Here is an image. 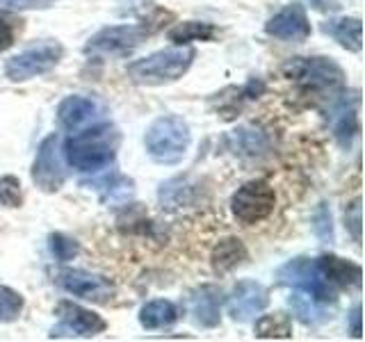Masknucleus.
<instances>
[{
    "instance_id": "1",
    "label": "nucleus",
    "mask_w": 365,
    "mask_h": 342,
    "mask_svg": "<svg viewBox=\"0 0 365 342\" xmlns=\"http://www.w3.org/2000/svg\"><path fill=\"white\" fill-rule=\"evenodd\" d=\"M121 144V133L112 123H96L91 128L71 135L64 142L62 153L66 162L85 174H96L114 162Z\"/></svg>"
},
{
    "instance_id": "2",
    "label": "nucleus",
    "mask_w": 365,
    "mask_h": 342,
    "mask_svg": "<svg viewBox=\"0 0 365 342\" xmlns=\"http://www.w3.org/2000/svg\"><path fill=\"white\" fill-rule=\"evenodd\" d=\"M194 57H197V51L192 46H176V48H165L146 55L142 60H135L128 64L125 73L135 85L163 87L185 76L194 64Z\"/></svg>"
},
{
    "instance_id": "3",
    "label": "nucleus",
    "mask_w": 365,
    "mask_h": 342,
    "mask_svg": "<svg viewBox=\"0 0 365 342\" xmlns=\"http://www.w3.org/2000/svg\"><path fill=\"white\" fill-rule=\"evenodd\" d=\"M283 73L311 96H336L345 89V71L331 57H292Z\"/></svg>"
},
{
    "instance_id": "4",
    "label": "nucleus",
    "mask_w": 365,
    "mask_h": 342,
    "mask_svg": "<svg viewBox=\"0 0 365 342\" xmlns=\"http://www.w3.org/2000/svg\"><path fill=\"white\" fill-rule=\"evenodd\" d=\"M192 142V133L187 121L178 114L158 117L146 128L144 146L158 165H178L185 157Z\"/></svg>"
},
{
    "instance_id": "5",
    "label": "nucleus",
    "mask_w": 365,
    "mask_h": 342,
    "mask_svg": "<svg viewBox=\"0 0 365 342\" xmlns=\"http://www.w3.org/2000/svg\"><path fill=\"white\" fill-rule=\"evenodd\" d=\"M277 279L281 285H288V288L308 294L317 304H334L338 296L336 288L322 276V271L317 269V262L313 258L299 256L288 260L277 269Z\"/></svg>"
},
{
    "instance_id": "6",
    "label": "nucleus",
    "mask_w": 365,
    "mask_h": 342,
    "mask_svg": "<svg viewBox=\"0 0 365 342\" xmlns=\"http://www.w3.org/2000/svg\"><path fill=\"white\" fill-rule=\"evenodd\" d=\"M277 205V192L267 180H249L240 185L231 197V212L245 226L265 222Z\"/></svg>"
},
{
    "instance_id": "7",
    "label": "nucleus",
    "mask_w": 365,
    "mask_h": 342,
    "mask_svg": "<svg viewBox=\"0 0 365 342\" xmlns=\"http://www.w3.org/2000/svg\"><path fill=\"white\" fill-rule=\"evenodd\" d=\"M62 55H64L62 43L41 41L37 46H30V48H26L14 57H9L5 62V76L11 83H26V80L53 71V68L60 64Z\"/></svg>"
},
{
    "instance_id": "8",
    "label": "nucleus",
    "mask_w": 365,
    "mask_h": 342,
    "mask_svg": "<svg viewBox=\"0 0 365 342\" xmlns=\"http://www.w3.org/2000/svg\"><path fill=\"white\" fill-rule=\"evenodd\" d=\"M32 182L41 192L53 194L60 192L66 182V167H64V153H62V142L57 135H48L39 144L37 155L32 162Z\"/></svg>"
},
{
    "instance_id": "9",
    "label": "nucleus",
    "mask_w": 365,
    "mask_h": 342,
    "mask_svg": "<svg viewBox=\"0 0 365 342\" xmlns=\"http://www.w3.org/2000/svg\"><path fill=\"white\" fill-rule=\"evenodd\" d=\"M151 30L144 26H108L85 43L87 55H125L142 46Z\"/></svg>"
},
{
    "instance_id": "10",
    "label": "nucleus",
    "mask_w": 365,
    "mask_h": 342,
    "mask_svg": "<svg viewBox=\"0 0 365 342\" xmlns=\"http://www.w3.org/2000/svg\"><path fill=\"white\" fill-rule=\"evenodd\" d=\"M57 317H60V324L51 331V338H91L108 328V322L98 313L73 301L57 304Z\"/></svg>"
},
{
    "instance_id": "11",
    "label": "nucleus",
    "mask_w": 365,
    "mask_h": 342,
    "mask_svg": "<svg viewBox=\"0 0 365 342\" xmlns=\"http://www.w3.org/2000/svg\"><path fill=\"white\" fill-rule=\"evenodd\" d=\"M57 285L68 294L94 304H108L114 296V285L110 279L85 269H62L57 274Z\"/></svg>"
},
{
    "instance_id": "12",
    "label": "nucleus",
    "mask_w": 365,
    "mask_h": 342,
    "mask_svg": "<svg viewBox=\"0 0 365 342\" xmlns=\"http://www.w3.org/2000/svg\"><path fill=\"white\" fill-rule=\"evenodd\" d=\"M265 32L274 39L288 41V43H304L311 37V21L306 16V9L299 3H292L277 11L265 23Z\"/></svg>"
},
{
    "instance_id": "13",
    "label": "nucleus",
    "mask_w": 365,
    "mask_h": 342,
    "mask_svg": "<svg viewBox=\"0 0 365 342\" xmlns=\"http://www.w3.org/2000/svg\"><path fill=\"white\" fill-rule=\"evenodd\" d=\"M269 296L265 285H260L258 281H237L233 288L231 296H228V315L235 322H249V319L258 317L267 308Z\"/></svg>"
},
{
    "instance_id": "14",
    "label": "nucleus",
    "mask_w": 365,
    "mask_h": 342,
    "mask_svg": "<svg viewBox=\"0 0 365 342\" xmlns=\"http://www.w3.org/2000/svg\"><path fill=\"white\" fill-rule=\"evenodd\" d=\"M101 114V108L94 98L89 96H80V94H73V96H66L60 108H57V119L64 125L66 130L71 133H78L83 130L85 125L94 123Z\"/></svg>"
},
{
    "instance_id": "15",
    "label": "nucleus",
    "mask_w": 365,
    "mask_h": 342,
    "mask_svg": "<svg viewBox=\"0 0 365 342\" xmlns=\"http://www.w3.org/2000/svg\"><path fill=\"white\" fill-rule=\"evenodd\" d=\"M228 151H233L240 157L256 160L269 153V135L267 130L258 128V125H240L237 130H233L226 137Z\"/></svg>"
},
{
    "instance_id": "16",
    "label": "nucleus",
    "mask_w": 365,
    "mask_h": 342,
    "mask_svg": "<svg viewBox=\"0 0 365 342\" xmlns=\"http://www.w3.org/2000/svg\"><path fill=\"white\" fill-rule=\"evenodd\" d=\"M331 125H334V135L342 146H349L351 140L359 133V94L354 91L351 96H342L334 110H331Z\"/></svg>"
},
{
    "instance_id": "17",
    "label": "nucleus",
    "mask_w": 365,
    "mask_h": 342,
    "mask_svg": "<svg viewBox=\"0 0 365 342\" xmlns=\"http://www.w3.org/2000/svg\"><path fill=\"white\" fill-rule=\"evenodd\" d=\"M317 269L322 271V276L334 285V288H359L363 271L356 262H349L345 258H338L334 254H324L317 260Z\"/></svg>"
},
{
    "instance_id": "18",
    "label": "nucleus",
    "mask_w": 365,
    "mask_h": 342,
    "mask_svg": "<svg viewBox=\"0 0 365 342\" xmlns=\"http://www.w3.org/2000/svg\"><path fill=\"white\" fill-rule=\"evenodd\" d=\"M192 315H194V322L203 328H215L220 324L222 313H220V306H222V292L215 288V285H201L192 292Z\"/></svg>"
},
{
    "instance_id": "19",
    "label": "nucleus",
    "mask_w": 365,
    "mask_h": 342,
    "mask_svg": "<svg viewBox=\"0 0 365 342\" xmlns=\"http://www.w3.org/2000/svg\"><path fill=\"white\" fill-rule=\"evenodd\" d=\"M363 26L361 19L354 16H338V19H329L322 23V32L329 34L331 39H336L345 51L359 53L363 48Z\"/></svg>"
},
{
    "instance_id": "20",
    "label": "nucleus",
    "mask_w": 365,
    "mask_h": 342,
    "mask_svg": "<svg viewBox=\"0 0 365 342\" xmlns=\"http://www.w3.org/2000/svg\"><path fill=\"white\" fill-rule=\"evenodd\" d=\"M197 194H199L197 182H192L187 176H178V178H171V180L160 185L158 199H160V205H163V208L178 210V208H182V205L194 203Z\"/></svg>"
},
{
    "instance_id": "21",
    "label": "nucleus",
    "mask_w": 365,
    "mask_h": 342,
    "mask_svg": "<svg viewBox=\"0 0 365 342\" xmlns=\"http://www.w3.org/2000/svg\"><path fill=\"white\" fill-rule=\"evenodd\" d=\"M247 260V249L242 244V239L237 237H224L215 244L212 254H210V265L212 271L224 276V274L233 271L237 265H242Z\"/></svg>"
},
{
    "instance_id": "22",
    "label": "nucleus",
    "mask_w": 365,
    "mask_h": 342,
    "mask_svg": "<svg viewBox=\"0 0 365 342\" xmlns=\"http://www.w3.org/2000/svg\"><path fill=\"white\" fill-rule=\"evenodd\" d=\"M231 91L235 96H228V91H222V94H217V100H220V105H217V112L222 114L224 119H233L235 114L242 110V105L247 100H254L258 98L262 91H265V83H262L260 78H251L247 85H242L240 89L231 87Z\"/></svg>"
},
{
    "instance_id": "23",
    "label": "nucleus",
    "mask_w": 365,
    "mask_h": 342,
    "mask_svg": "<svg viewBox=\"0 0 365 342\" xmlns=\"http://www.w3.org/2000/svg\"><path fill=\"white\" fill-rule=\"evenodd\" d=\"M178 322V306L169 299H153L142 306L140 311V324L146 331H160L169 328Z\"/></svg>"
},
{
    "instance_id": "24",
    "label": "nucleus",
    "mask_w": 365,
    "mask_h": 342,
    "mask_svg": "<svg viewBox=\"0 0 365 342\" xmlns=\"http://www.w3.org/2000/svg\"><path fill=\"white\" fill-rule=\"evenodd\" d=\"M85 187H94L103 201H110V203H125L135 192V182L128 176H121V174H110V176H103L96 180H89L85 182Z\"/></svg>"
},
{
    "instance_id": "25",
    "label": "nucleus",
    "mask_w": 365,
    "mask_h": 342,
    "mask_svg": "<svg viewBox=\"0 0 365 342\" xmlns=\"http://www.w3.org/2000/svg\"><path fill=\"white\" fill-rule=\"evenodd\" d=\"M220 37V28L208 21H182L169 30V41L176 46H187L192 41H215Z\"/></svg>"
},
{
    "instance_id": "26",
    "label": "nucleus",
    "mask_w": 365,
    "mask_h": 342,
    "mask_svg": "<svg viewBox=\"0 0 365 342\" xmlns=\"http://www.w3.org/2000/svg\"><path fill=\"white\" fill-rule=\"evenodd\" d=\"M254 336L260 340H288L292 338V319L285 313L260 315L256 319Z\"/></svg>"
},
{
    "instance_id": "27",
    "label": "nucleus",
    "mask_w": 365,
    "mask_h": 342,
    "mask_svg": "<svg viewBox=\"0 0 365 342\" xmlns=\"http://www.w3.org/2000/svg\"><path fill=\"white\" fill-rule=\"evenodd\" d=\"M290 306H292L294 315L299 317L306 326H317V324H322V322H327V319H329L327 311H322V308H319V304L313 301L308 294H297V296H292Z\"/></svg>"
},
{
    "instance_id": "28",
    "label": "nucleus",
    "mask_w": 365,
    "mask_h": 342,
    "mask_svg": "<svg viewBox=\"0 0 365 342\" xmlns=\"http://www.w3.org/2000/svg\"><path fill=\"white\" fill-rule=\"evenodd\" d=\"M23 306H26L23 296L16 290H11L9 285L0 283V322L3 324L16 322L23 313Z\"/></svg>"
},
{
    "instance_id": "29",
    "label": "nucleus",
    "mask_w": 365,
    "mask_h": 342,
    "mask_svg": "<svg viewBox=\"0 0 365 342\" xmlns=\"http://www.w3.org/2000/svg\"><path fill=\"white\" fill-rule=\"evenodd\" d=\"M48 247H51V254L55 256V260H60V262H68L80 254V244L73 237H68L64 233H51Z\"/></svg>"
},
{
    "instance_id": "30",
    "label": "nucleus",
    "mask_w": 365,
    "mask_h": 342,
    "mask_svg": "<svg viewBox=\"0 0 365 342\" xmlns=\"http://www.w3.org/2000/svg\"><path fill=\"white\" fill-rule=\"evenodd\" d=\"M313 233L322 239L324 244H331L334 242V217H331V210L327 203H319L315 212H313Z\"/></svg>"
},
{
    "instance_id": "31",
    "label": "nucleus",
    "mask_w": 365,
    "mask_h": 342,
    "mask_svg": "<svg viewBox=\"0 0 365 342\" xmlns=\"http://www.w3.org/2000/svg\"><path fill=\"white\" fill-rule=\"evenodd\" d=\"M0 203H3L5 208H19V205L23 203L21 180L16 176L0 178Z\"/></svg>"
},
{
    "instance_id": "32",
    "label": "nucleus",
    "mask_w": 365,
    "mask_h": 342,
    "mask_svg": "<svg viewBox=\"0 0 365 342\" xmlns=\"http://www.w3.org/2000/svg\"><path fill=\"white\" fill-rule=\"evenodd\" d=\"M21 23H23L21 19L16 21L0 11V51H7L14 46L16 34L21 32Z\"/></svg>"
},
{
    "instance_id": "33",
    "label": "nucleus",
    "mask_w": 365,
    "mask_h": 342,
    "mask_svg": "<svg viewBox=\"0 0 365 342\" xmlns=\"http://www.w3.org/2000/svg\"><path fill=\"white\" fill-rule=\"evenodd\" d=\"M361 199H354L349 205H347V210H345V226H347V231L351 233L354 237V242H361Z\"/></svg>"
},
{
    "instance_id": "34",
    "label": "nucleus",
    "mask_w": 365,
    "mask_h": 342,
    "mask_svg": "<svg viewBox=\"0 0 365 342\" xmlns=\"http://www.w3.org/2000/svg\"><path fill=\"white\" fill-rule=\"evenodd\" d=\"M55 0H0V11H28V9H48Z\"/></svg>"
},
{
    "instance_id": "35",
    "label": "nucleus",
    "mask_w": 365,
    "mask_h": 342,
    "mask_svg": "<svg viewBox=\"0 0 365 342\" xmlns=\"http://www.w3.org/2000/svg\"><path fill=\"white\" fill-rule=\"evenodd\" d=\"M349 331L354 338H361L363 336V328H361V304H354L351 313H349Z\"/></svg>"
},
{
    "instance_id": "36",
    "label": "nucleus",
    "mask_w": 365,
    "mask_h": 342,
    "mask_svg": "<svg viewBox=\"0 0 365 342\" xmlns=\"http://www.w3.org/2000/svg\"><path fill=\"white\" fill-rule=\"evenodd\" d=\"M317 9H338L336 0H313Z\"/></svg>"
}]
</instances>
